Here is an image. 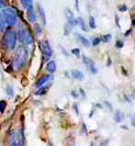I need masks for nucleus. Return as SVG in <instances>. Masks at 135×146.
Here are the masks:
<instances>
[{
	"label": "nucleus",
	"instance_id": "37998d69",
	"mask_svg": "<svg viewBox=\"0 0 135 146\" xmlns=\"http://www.w3.org/2000/svg\"><path fill=\"white\" fill-rule=\"evenodd\" d=\"M108 142H109V139H107V141H105V142H102V143L100 144V146H107V144H108Z\"/></svg>",
	"mask_w": 135,
	"mask_h": 146
},
{
	"label": "nucleus",
	"instance_id": "9b49d317",
	"mask_svg": "<svg viewBox=\"0 0 135 146\" xmlns=\"http://www.w3.org/2000/svg\"><path fill=\"white\" fill-rule=\"evenodd\" d=\"M74 36H75L76 41L79 42L81 45H83L85 47H89L90 45H91V42H90L89 40H88L87 37H85L83 35H81V34H79V33H75Z\"/></svg>",
	"mask_w": 135,
	"mask_h": 146
},
{
	"label": "nucleus",
	"instance_id": "4c0bfd02",
	"mask_svg": "<svg viewBox=\"0 0 135 146\" xmlns=\"http://www.w3.org/2000/svg\"><path fill=\"white\" fill-rule=\"evenodd\" d=\"M5 8V0H0V10Z\"/></svg>",
	"mask_w": 135,
	"mask_h": 146
},
{
	"label": "nucleus",
	"instance_id": "7ed1b4c3",
	"mask_svg": "<svg viewBox=\"0 0 135 146\" xmlns=\"http://www.w3.org/2000/svg\"><path fill=\"white\" fill-rule=\"evenodd\" d=\"M15 32H17V36H18V42H20V44L28 46L34 42V36H33L32 32L25 25H18Z\"/></svg>",
	"mask_w": 135,
	"mask_h": 146
},
{
	"label": "nucleus",
	"instance_id": "a18cd8bd",
	"mask_svg": "<svg viewBox=\"0 0 135 146\" xmlns=\"http://www.w3.org/2000/svg\"><path fill=\"white\" fill-rule=\"evenodd\" d=\"M64 74H65V76H66L67 78H70V76H69V74H68L67 72H65V73H64Z\"/></svg>",
	"mask_w": 135,
	"mask_h": 146
},
{
	"label": "nucleus",
	"instance_id": "cd10ccee",
	"mask_svg": "<svg viewBox=\"0 0 135 146\" xmlns=\"http://www.w3.org/2000/svg\"><path fill=\"white\" fill-rule=\"evenodd\" d=\"M71 53L75 55L76 57H78V58L80 57V50H79V48H73V50H71Z\"/></svg>",
	"mask_w": 135,
	"mask_h": 146
},
{
	"label": "nucleus",
	"instance_id": "b1692460",
	"mask_svg": "<svg viewBox=\"0 0 135 146\" xmlns=\"http://www.w3.org/2000/svg\"><path fill=\"white\" fill-rule=\"evenodd\" d=\"M5 27H6V23H5V20H3V17L0 13V33L5 31Z\"/></svg>",
	"mask_w": 135,
	"mask_h": 146
},
{
	"label": "nucleus",
	"instance_id": "39448f33",
	"mask_svg": "<svg viewBox=\"0 0 135 146\" xmlns=\"http://www.w3.org/2000/svg\"><path fill=\"white\" fill-rule=\"evenodd\" d=\"M38 45L41 50V53H42V63H47L48 60H51L53 56V50L48 40L38 41Z\"/></svg>",
	"mask_w": 135,
	"mask_h": 146
},
{
	"label": "nucleus",
	"instance_id": "58836bf2",
	"mask_svg": "<svg viewBox=\"0 0 135 146\" xmlns=\"http://www.w3.org/2000/svg\"><path fill=\"white\" fill-rule=\"evenodd\" d=\"M131 33H132V29H128V31H126V32L124 33V36H128V35H130Z\"/></svg>",
	"mask_w": 135,
	"mask_h": 146
},
{
	"label": "nucleus",
	"instance_id": "dca6fc26",
	"mask_svg": "<svg viewBox=\"0 0 135 146\" xmlns=\"http://www.w3.org/2000/svg\"><path fill=\"white\" fill-rule=\"evenodd\" d=\"M20 3L23 9H25V10L33 7V0H20Z\"/></svg>",
	"mask_w": 135,
	"mask_h": 146
},
{
	"label": "nucleus",
	"instance_id": "09e8293b",
	"mask_svg": "<svg viewBox=\"0 0 135 146\" xmlns=\"http://www.w3.org/2000/svg\"><path fill=\"white\" fill-rule=\"evenodd\" d=\"M90 146H93V143H91V144H90Z\"/></svg>",
	"mask_w": 135,
	"mask_h": 146
},
{
	"label": "nucleus",
	"instance_id": "a19ab883",
	"mask_svg": "<svg viewBox=\"0 0 135 146\" xmlns=\"http://www.w3.org/2000/svg\"><path fill=\"white\" fill-rule=\"evenodd\" d=\"M111 64H112V62H111V58H108V62H107V66H108V67H110V66H111Z\"/></svg>",
	"mask_w": 135,
	"mask_h": 146
},
{
	"label": "nucleus",
	"instance_id": "8fccbe9b",
	"mask_svg": "<svg viewBox=\"0 0 135 146\" xmlns=\"http://www.w3.org/2000/svg\"><path fill=\"white\" fill-rule=\"evenodd\" d=\"M133 95H134V97H135V91H133Z\"/></svg>",
	"mask_w": 135,
	"mask_h": 146
},
{
	"label": "nucleus",
	"instance_id": "c85d7f7f",
	"mask_svg": "<svg viewBox=\"0 0 135 146\" xmlns=\"http://www.w3.org/2000/svg\"><path fill=\"white\" fill-rule=\"evenodd\" d=\"M119 11L120 12H125V11H128V7L125 5H121V6H119Z\"/></svg>",
	"mask_w": 135,
	"mask_h": 146
},
{
	"label": "nucleus",
	"instance_id": "4be33fe9",
	"mask_svg": "<svg viewBox=\"0 0 135 146\" xmlns=\"http://www.w3.org/2000/svg\"><path fill=\"white\" fill-rule=\"evenodd\" d=\"M5 91H6V94H7L9 97H13V96H15V90H13V88L11 87L10 85H7V86H6Z\"/></svg>",
	"mask_w": 135,
	"mask_h": 146
},
{
	"label": "nucleus",
	"instance_id": "7c9ffc66",
	"mask_svg": "<svg viewBox=\"0 0 135 146\" xmlns=\"http://www.w3.org/2000/svg\"><path fill=\"white\" fill-rule=\"evenodd\" d=\"M73 109H74V111L76 112V114L78 115V114H79V110H78V104H77L76 102L73 104Z\"/></svg>",
	"mask_w": 135,
	"mask_h": 146
},
{
	"label": "nucleus",
	"instance_id": "de8ad7c7",
	"mask_svg": "<svg viewBox=\"0 0 135 146\" xmlns=\"http://www.w3.org/2000/svg\"><path fill=\"white\" fill-rule=\"evenodd\" d=\"M69 146H75V144H74V143H70V144H69Z\"/></svg>",
	"mask_w": 135,
	"mask_h": 146
},
{
	"label": "nucleus",
	"instance_id": "f257e3e1",
	"mask_svg": "<svg viewBox=\"0 0 135 146\" xmlns=\"http://www.w3.org/2000/svg\"><path fill=\"white\" fill-rule=\"evenodd\" d=\"M29 57V50L26 45L20 44L15 50V54L11 59V68L13 72H20L24 68Z\"/></svg>",
	"mask_w": 135,
	"mask_h": 146
},
{
	"label": "nucleus",
	"instance_id": "a878e982",
	"mask_svg": "<svg viewBox=\"0 0 135 146\" xmlns=\"http://www.w3.org/2000/svg\"><path fill=\"white\" fill-rule=\"evenodd\" d=\"M101 42H102V41H101V37H95V38L92 40V42H91V45H92V46H98Z\"/></svg>",
	"mask_w": 135,
	"mask_h": 146
},
{
	"label": "nucleus",
	"instance_id": "e433bc0d",
	"mask_svg": "<svg viewBox=\"0 0 135 146\" xmlns=\"http://www.w3.org/2000/svg\"><path fill=\"white\" fill-rule=\"evenodd\" d=\"M75 6H76V10L79 11V1L78 0H75Z\"/></svg>",
	"mask_w": 135,
	"mask_h": 146
},
{
	"label": "nucleus",
	"instance_id": "5701e85b",
	"mask_svg": "<svg viewBox=\"0 0 135 146\" xmlns=\"http://www.w3.org/2000/svg\"><path fill=\"white\" fill-rule=\"evenodd\" d=\"M111 40H112V35L111 34H105V35H102V37H101V41L105 42V43H109Z\"/></svg>",
	"mask_w": 135,
	"mask_h": 146
},
{
	"label": "nucleus",
	"instance_id": "0eeeda50",
	"mask_svg": "<svg viewBox=\"0 0 135 146\" xmlns=\"http://www.w3.org/2000/svg\"><path fill=\"white\" fill-rule=\"evenodd\" d=\"M53 75L52 74H44V75H42L40 78L38 79V81L35 82V86L34 87L36 88H40V87H42V86H44V85H46V84H48L50 81H52L53 80Z\"/></svg>",
	"mask_w": 135,
	"mask_h": 146
},
{
	"label": "nucleus",
	"instance_id": "1a4fd4ad",
	"mask_svg": "<svg viewBox=\"0 0 135 146\" xmlns=\"http://www.w3.org/2000/svg\"><path fill=\"white\" fill-rule=\"evenodd\" d=\"M38 18H40V21L42 23V25L45 27L47 24V20H46V13H45L44 8L42 7V5L38 3Z\"/></svg>",
	"mask_w": 135,
	"mask_h": 146
},
{
	"label": "nucleus",
	"instance_id": "6e6552de",
	"mask_svg": "<svg viewBox=\"0 0 135 146\" xmlns=\"http://www.w3.org/2000/svg\"><path fill=\"white\" fill-rule=\"evenodd\" d=\"M83 63H85V65L87 66V68L89 69V72L92 74V75H96V74L98 73V68L96 67V64H95V62H93L92 59L83 55Z\"/></svg>",
	"mask_w": 135,
	"mask_h": 146
},
{
	"label": "nucleus",
	"instance_id": "f704fd0d",
	"mask_svg": "<svg viewBox=\"0 0 135 146\" xmlns=\"http://www.w3.org/2000/svg\"><path fill=\"white\" fill-rule=\"evenodd\" d=\"M81 127H83V133H85V134H87V133H88V131H87V127H86V124H85V123H83V124H81Z\"/></svg>",
	"mask_w": 135,
	"mask_h": 146
},
{
	"label": "nucleus",
	"instance_id": "473e14b6",
	"mask_svg": "<svg viewBox=\"0 0 135 146\" xmlns=\"http://www.w3.org/2000/svg\"><path fill=\"white\" fill-rule=\"evenodd\" d=\"M60 52H62V53H63V54H64L65 56H69V54H68L67 52L65 51V48H64V47H63L62 45H60Z\"/></svg>",
	"mask_w": 135,
	"mask_h": 146
},
{
	"label": "nucleus",
	"instance_id": "4468645a",
	"mask_svg": "<svg viewBox=\"0 0 135 146\" xmlns=\"http://www.w3.org/2000/svg\"><path fill=\"white\" fill-rule=\"evenodd\" d=\"M123 120H124V113L122 111H120V110H116L114 112V121L116 123H121Z\"/></svg>",
	"mask_w": 135,
	"mask_h": 146
},
{
	"label": "nucleus",
	"instance_id": "bb28decb",
	"mask_svg": "<svg viewBox=\"0 0 135 146\" xmlns=\"http://www.w3.org/2000/svg\"><path fill=\"white\" fill-rule=\"evenodd\" d=\"M123 46H124V42H123L122 40H118V41L115 42V47H116L118 50L123 48Z\"/></svg>",
	"mask_w": 135,
	"mask_h": 146
},
{
	"label": "nucleus",
	"instance_id": "49530a36",
	"mask_svg": "<svg viewBox=\"0 0 135 146\" xmlns=\"http://www.w3.org/2000/svg\"><path fill=\"white\" fill-rule=\"evenodd\" d=\"M132 27H135V19H132Z\"/></svg>",
	"mask_w": 135,
	"mask_h": 146
},
{
	"label": "nucleus",
	"instance_id": "79ce46f5",
	"mask_svg": "<svg viewBox=\"0 0 135 146\" xmlns=\"http://www.w3.org/2000/svg\"><path fill=\"white\" fill-rule=\"evenodd\" d=\"M121 70H122V73L124 74L125 76H128V73H126V70H125V68H124V67H121Z\"/></svg>",
	"mask_w": 135,
	"mask_h": 146
},
{
	"label": "nucleus",
	"instance_id": "72a5a7b5",
	"mask_svg": "<svg viewBox=\"0 0 135 146\" xmlns=\"http://www.w3.org/2000/svg\"><path fill=\"white\" fill-rule=\"evenodd\" d=\"M115 23H116V27H118L119 29H121V27H120V19H119V17H118V15H115Z\"/></svg>",
	"mask_w": 135,
	"mask_h": 146
},
{
	"label": "nucleus",
	"instance_id": "aec40b11",
	"mask_svg": "<svg viewBox=\"0 0 135 146\" xmlns=\"http://www.w3.org/2000/svg\"><path fill=\"white\" fill-rule=\"evenodd\" d=\"M78 25L80 27V29L83 30V31H85V32H87L88 31V28L86 27V23H85V21H83V19L81 18V17H79L78 18Z\"/></svg>",
	"mask_w": 135,
	"mask_h": 146
},
{
	"label": "nucleus",
	"instance_id": "f03ea898",
	"mask_svg": "<svg viewBox=\"0 0 135 146\" xmlns=\"http://www.w3.org/2000/svg\"><path fill=\"white\" fill-rule=\"evenodd\" d=\"M2 45L8 52H13L17 48V43H18V36L15 30L8 29L3 32L2 34Z\"/></svg>",
	"mask_w": 135,
	"mask_h": 146
},
{
	"label": "nucleus",
	"instance_id": "f3484780",
	"mask_svg": "<svg viewBox=\"0 0 135 146\" xmlns=\"http://www.w3.org/2000/svg\"><path fill=\"white\" fill-rule=\"evenodd\" d=\"M33 32L36 36H40L42 34V27H41L40 23H34L33 24Z\"/></svg>",
	"mask_w": 135,
	"mask_h": 146
},
{
	"label": "nucleus",
	"instance_id": "412c9836",
	"mask_svg": "<svg viewBox=\"0 0 135 146\" xmlns=\"http://www.w3.org/2000/svg\"><path fill=\"white\" fill-rule=\"evenodd\" d=\"M88 25H89L90 29H92V30H95L96 28H97V24H96V20H95V18H93L92 15H90V17H89Z\"/></svg>",
	"mask_w": 135,
	"mask_h": 146
},
{
	"label": "nucleus",
	"instance_id": "ea45409f",
	"mask_svg": "<svg viewBox=\"0 0 135 146\" xmlns=\"http://www.w3.org/2000/svg\"><path fill=\"white\" fill-rule=\"evenodd\" d=\"M105 106H107V107H108V108H109V109L111 110V111H112V106H111L110 103L108 102V101H105Z\"/></svg>",
	"mask_w": 135,
	"mask_h": 146
},
{
	"label": "nucleus",
	"instance_id": "6ab92c4d",
	"mask_svg": "<svg viewBox=\"0 0 135 146\" xmlns=\"http://www.w3.org/2000/svg\"><path fill=\"white\" fill-rule=\"evenodd\" d=\"M65 17L67 19V21H70L73 19H75V15H74V12L70 10V9H65Z\"/></svg>",
	"mask_w": 135,
	"mask_h": 146
},
{
	"label": "nucleus",
	"instance_id": "9d476101",
	"mask_svg": "<svg viewBox=\"0 0 135 146\" xmlns=\"http://www.w3.org/2000/svg\"><path fill=\"white\" fill-rule=\"evenodd\" d=\"M26 18H28V21L30 22L31 24L36 23V21H38V15H36V12L34 11L33 7L26 10Z\"/></svg>",
	"mask_w": 135,
	"mask_h": 146
},
{
	"label": "nucleus",
	"instance_id": "c03bdc74",
	"mask_svg": "<svg viewBox=\"0 0 135 146\" xmlns=\"http://www.w3.org/2000/svg\"><path fill=\"white\" fill-rule=\"evenodd\" d=\"M124 98H125V100H126V101H128V103H132V101L130 100V98H128V97L126 95H124Z\"/></svg>",
	"mask_w": 135,
	"mask_h": 146
},
{
	"label": "nucleus",
	"instance_id": "c9c22d12",
	"mask_svg": "<svg viewBox=\"0 0 135 146\" xmlns=\"http://www.w3.org/2000/svg\"><path fill=\"white\" fill-rule=\"evenodd\" d=\"M79 92H80V95L83 96V98H86V92H85V90H83V88H80V89H79Z\"/></svg>",
	"mask_w": 135,
	"mask_h": 146
},
{
	"label": "nucleus",
	"instance_id": "2eb2a0df",
	"mask_svg": "<svg viewBox=\"0 0 135 146\" xmlns=\"http://www.w3.org/2000/svg\"><path fill=\"white\" fill-rule=\"evenodd\" d=\"M50 89V84H48V86H42V87H40L36 89V91L34 92V95L35 96H44L46 95V92H47V90Z\"/></svg>",
	"mask_w": 135,
	"mask_h": 146
},
{
	"label": "nucleus",
	"instance_id": "f8f14e48",
	"mask_svg": "<svg viewBox=\"0 0 135 146\" xmlns=\"http://www.w3.org/2000/svg\"><path fill=\"white\" fill-rule=\"evenodd\" d=\"M45 69L48 74H54L57 69V65H56V62L55 60H48L45 65Z\"/></svg>",
	"mask_w": 135,
	"mask_h": 146
},
{
	"label": "nucleus",
	"instance_id": "c756f323",
	"mask_svg": "<svg viewBox=\"0 0 135 146\" xmlns=\"http://www.w3.org/2000/svg\"><path fill=\"white\" fill-rule=\"evenodd\" d=\"M70 94H71V97L75 98V99H78V98H79V95H78V92H77L76 90H71Z\"/></svg>",
	"mask_w": 135,
	"mask_h": 146
},
{
	"label": "nucleus",
	"instance_id": "a211bd4d",
	"mask_svg": "<svg viewBox=\"0 0 135 146\" xmlns=\"http://www.w3.org/2000/svg\"><path fill=\"white\" fill-rule=\"evenodd\" d=\"M73 28H74V27H73L69 22H66V23H65V25H64V35H66V36L69 35V34H70V32L73 31Z\"/></svg>",
	"mask_w": 135,
	"mask_h": 146
},
{
	"label": "nucleus",
	"instance_id": "2f4dec72",
	"mask_svg": "<svg viewBox=\"0 0 135 146\" xmlns=\"http://www.w3.org/2000/svg\"><path fill=\"white\" fill-rule=\"evenodd\" d=\"M131 124H132L133 127H135V114L131 115Z\"/></svg>",
	"mask_w": 135,
	"mask_h": 146
},
{
	"label": "nucleus",
	"instance_id": "ddd939ff",
	"mask_svg": "<svg viewBox=\"0 0 135 146\" xmlns=\"http://www.w3.org/2000/svg\"><path fill=\"white\" fill-rule=\"evenodd\" d=\"M70 75H71V77L76 79V80H83L85 79V75L81 70H78V69H73L71 72H70Z\"/></svg>",
	"mask_w": 135,
	"mask_h": 146
},
{
	"label": "nucleus",
	"instance_id": "393cba45",
	"mask_svg": "<svg viewBox=\"0 0 135 146\" xmlns=\"http://www.w3.org/2000/svg\"><path fill=\"white\" fill-rule=\"evenodd\" d=\"M6 108H7V101L0 100V113H3Z\"/></svg>",
	"mask_w": 135,
	"mask_h": 146
},
{
	"label": "nucleus",
	"instance_id": "423d86ee",
	"mask_svg": "<svg viewBox=\"0 0 135 146\" xmlns=\"http://www.w3.org/2000/svg\"><path fill=\"white\" fill-rule=\"evenodd\" d=\"M8 146H23V134L21 131L12 129L8 133Z\"/></svg>",
	"mask_w": 135,
	"mask_h": 146
},
{
	"label": "nucleus",
	"instance_id": "20e7f679",
	"mask_svg": "<svg viewBox=\"0 0 135 146\" xmlns=\"http://www.w3.org/2000/svg\"><path fill=\"white\" fill-rule=\"evenodd\" d=\"M1 15L3 17V20L5 23L8 28H12L18 25V21H19V18H18V13L15 11V9L11 7L3 8L2 11H1Z\"/></svg>",
	"mask_w": 135,
	"mask_h": 146
}]
</instances>
